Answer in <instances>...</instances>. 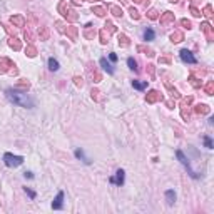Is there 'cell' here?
<instances>
[{
  "label": "cell",
  "instance_id": "cell-13",
  "mask_svg": "<svg viewBox=\"0 0 214 214\" xmlns=\"http://www.w3.org/2000/svg\"><path fill=\"white\" fill-rule=\"evenodd\" d=\"M171 40H172V42H181V40H182V34H181V32H174V34H171Z\"/></svg>",
  "mask_w": 214,
  "mask_h": 214
},
{
  "label": "cell",
  "instance_id": "cell-19",
  "mask_svg": "<svg viewBox=\"0 0 214 214\" xmlns=\"http://www.w3.org/2000/svg\"><path fill=\"white\" fill-rule=\"evenodd\" d=\"M208 107H206V105H197V107H196V112H197V114H206V112H208Z\"/></svg>",
  "mask_w": 214,
  "mask_h": 214
},
{
  "label": "cell",
  "instance_id": "cell-17",
  "mask_svg": "<svg viewBox=\"0 0 214 214\" xmlns=\"http://www.w3.org/2000/svg\"><path fill=\"white\" fill-rule=\"evenodd\" d=\"M119 45H122V47L129 45V40H127V37H126V35H119Z\"/></svg>",
  "mask_w": 214,
  "mask_h": 214
},
{
  "label": "cell",
  "instance_id": "cell-20",
  "mask_svg": "<svg viewBox=\"0 0 214 214\" xmlns=\"http://www.w3.org/2000/svg\"><path fill=\"white\" fill-rule=\"evenodd\" d=\"M204 144H206V147H208V149H212V141H211L209 135H204Z\"/></svg>",
  "mask_w": 214,
  "mask_h": 214
},
{
  "label": "cell",
  "instance_id": "cell-12",
  "mask_svg": "<svg viewBox=\"0 0 214 214\" xmlns=\"http://www.w3.org/2000/svg\"><path fill=\"white\" fill-rule=\"evenodd\" d=\"M152 39H154V30H152V28H147V30L144 32V40L149 42V40H152Z\"/></svg>",
  "mask_w": 214,
  "mask_h": 214
},
{
  "label": "cell",
  "instance_id": "cell-32",
  "mask_svg": "<svg viewBox=\"0 0 214 214\" xmlns=\"http://www.w3.org/2000/svg\"><path fill=\"white\" fill-rule=\"evenodd\" d=\"M182 25H184V27H187V28H189V27H191V24H189V22H187V20H182Z\"/></svg>",
  "mask_w": 214,
  "mask_h": 214
},
{
  "label": "cell",
  "instance_id": "cell-2",
  "mask_svg": "<svg viewBox=\"0 0 214 214\" xmlns=\"http://www.w3.org/2000/svg\"><path fill=\"white\" fill-rule=\"evenodd\" d=\"M3 162L9 167H17L24 162V157L22 156H13V154H10V152H7V154L3 156Z\"/></svg>",
  "mask_w": 214,
  "mask_h": 214
},
{
  "label": "cell",
  "instance_id": "cell-31",
  "mask_svg": "<svg viewBox=\"0 0 214 214\" xmlns=\"http://www.w3.org/2000/svg\"><path fill=\"white\" fill-rule=\"evenodd\" d=\"M109 59L112 60V62H116V60H117V55H116V53H110V55H109Z\"/></svg>",
  "mask_w": 214,
  "mask_h": 214
},
{
  "label": "cell",
  "instance_id": "cell-30",
  "mask_svg": "<svg viewBox=\"0 0 214 214\" xmlns=\"http://www.w3.org/2000/svg\"><path fill=\"white\" fill-rule=\"evenodd\" d=\"M191 10H192V15H194V17H199V15H201V13H199V12H197V10H196V9H194V7H192V9H191Z\"/></svg>",
  "mask_w": 214,
  "mask_h": 214
},
{
  "label": "cell",
  "instance_id": "cell-6",
  "mask_svg": "<svg viewBox=\"0 0 214 214\" xmlns=\"http://www.w3.org/2000/svg\"><path fill=\"white\" fill-rule=\"evenodd\" d=\"M62 202H64V192L60 191L59 194H57L55 201L52 202V208H53V209H60V208H62Z\"/></svg>",
  "mask_w": 214,
  "mask_h": 214
},
{
  "label": "cell",
  "instance_id": "cell-9",
  "mask_svg": "<svg viewBox=\"0 0 214 214\" xmlns=\"http://www.w3.org/2000/svg\"><path fill=\"white\" fill-rule=\"evenodd\" d=\"M169 22H174V15L171 12H166L164 17H160V24H169Z\"/></svg>",
  "mask_w": 214,
  "mask_h": 214
},
{
  "label": "cell",
  "instance_id": "cell-33",
  "mask_svg": "<svg viewBox=\"0 0 214 214\" xmlns=\"http://www.w3.org/2000/svg\"><path fill=\"white\" fill-rule=\"evenodd\" d=\"M25 177H28V179H32V177H34V174H32V172H25Z\"/></svg>",
  "mask_w": 214,
  "mask_h": 214
},
{
  "label": "cell",
  "instance_id": "cell-18",
  "mask_svg": "<svg viewBox=\"0 0 214 214\" xmlns=\"http://www.w3.org/2000/svg\"><path fill=\"white\" fill-rule=\"evenodd\" d=\"M127 64H129V69L137 70V64H135V60L132 59V57H129V59H127Z\"/></svg>",
  "mask_w": 214,
  "mask_h": 214
},
{
  "label": "cell",
  "instance_id": "cell-27",
  "mask_svg": "<svg viewBox=\"0 0 214 214\" xmlns=\"http://www.w3.org/2000/svg\"><path fill=\"white\" fill-rule=\"evenodd\" d=\"M131 15H132V19H135V20L139 19V13H137V10H134V9H131Z\"/></svg>",
  "mask_w": 214,
  "mask_h": 214
},
{
  "label": "cell",
  "instance_id": "cell-21",
  "mask_svg": "<svg viewBox=\"0 0 214 214\" xmlns=\"http://www.w3.org/2000/svg\"><path fill=\"white\" fill-rule=\"evenodd\" d=\"M94 12L97 13L99 17H104L105 15V12H104V9H101V7H94Z\"/></svg>",
  "mask_w": 214,
  "mask_h": 214
},
{
  "label": "cell",
  "instance_id": "cell-5",
  "mask_svg": "<svg viewBox=\"0 0 214 214\" xmlns=\"http://www.w3.org/2000/svg\"><path fill=\"white\" fill-rule=\"evenodd\" d=\"M110 182L112 184H117V186H122L124 184V171L119 169L116 172V177H110Z\"/></svg>",
  "mask_w": 214,
  "mask_h": 214
},
{
  "label": "cell",
  "instance_id": "cell-26",
  "mask_svg": "<svg viewBox=\"0 0 214 214\" xmlns=\"http://www.w3.org/2000/svg\"><path fill=\"white\" fill-rule=\"evenodd\" d=\"M10 45H12V47L15 49V50H19V49H20V44H19V42H13V40H10Z\"/></svg>",
  "mask_w": 214,
  "mask_h": 214
},
{
  "label": "cell",
  "instance_id": "cell-15",
  "mask_svg": "<svg viewBox=\"0 0 214 214\" xmlns=\"http://www.w3.org/2000/svg\"><path fill=\"white\" fill-rule=\"evenodd\" d=\"M75 156H77L79 159H84V162H85V164H90V159H87V157H85V156H84V152H82L80 149H77V151H75Z\"/></svg>",
  "mask_w": 214,
  "mask_h": 214
},
{
  "label": "cell",
  "instance_id": "cell-1",
  "mask_svg": "<svg viewBox=\"0 0 214 214\" xmlns=\"http://www.w3.org/2000/svg\"><path fill=\"white\" fill-rule=\"evenodd\" d=\"M5 95L10 102H13V104H17L20 107H28V109H32V107L35 105V102L30 99V95H28L27 92H22L20 89H7Z\"/></svg>",
  "mask_w": 214,
  "mask_h": 214
},
{
  "label": "cell",
  "instance_id": "cell-3",
  "mask_svg": "<svg viewBox=\"0 0 214 214\" xmlns=\"http://www.w3.org/2000/svg\"><path fill=\"white\" fill-rule=\"evenodd\" d=\"M176 154H177V159L181 160V164H182V166H184V167H186V169L189 171V174H191V177H194V179H197V177H199V174H197V172H194V171L191 169V164H189L187 157H186V156L182 154V151H177Z\"/></svg>",
  "mask_w": 214,
  "mask_h": 214
},
{
  "label": "cell",
  "instance_id": "cell-7",
  "mask_svg": "<svg viewBox=\"0 0 214 214\" xmlns=\"http://www.w3.org/2000/svg\"><path fill=\"white\" fill-rule=\"evenodd\" d=\"M157 99H160V94L157 90H151V94L147 95V102H149V104H152V102H156Z\"/></svg>",
  "mask_w": 214,
  "mask_h": 214
},
{
  "label": "cell",
  "instance_id": "cell-25",
  "mask_svg": "<svg viewBox=\"0 0 214 214\" xmlns=\"http://www.w3.org/2000/svg\"><path fill=\"white\" fill-rule=\"evenodd\" d=\"M27 53H28V57H34L35 55V49L34 47H28L27 49Z\"/></svg>",
  "mask_w": 214,
  "mask_h": 214
},
{
  "label": "cell",
  "instance_id": "cell-22",
  "mask_svg": "<svg viewBox=\"0 0 214 214\" xmlns=\"http://www.w3.org/2000/svg\"><path fill=\"white\" fill-rule=\"evenodd\" d=\"M112 12H114V15H116V17H120V15H122V10H120L119 7H112Z\"/></svg>",
  "mask_w": 214,
  "mask_h": 214
},
{
  "label": "cell",
  "instance_id": "cell-11",
  "mask_svg": "<svg viewBox=\"0 0 214 214\" xmlns=\"http://www.w3.org/2000/svg\"><path fill=\"white\" fill-rule=\"evenodd\" d=\"M49 69H50L52 72H57V70H59V62H57L55 59H49Z\"/></svg>",
  "mask_w": 214,
  "mask_h": 214
},
{
  "label": "cell",
  "instance_id": "cell-14",
  "mask_svg": "<svg viewBox=\"0 0 214 214\" xmlns=\"http://www.w3.org/2000/svg\"><path fill=\"white\" fill-rule=\"evenodd\" d=\"M132 85L135 89H139V90H142V89L147 87V82H137V80H132Z\"/></svg>",
  "mask_w": 214,
  "mask_h": 214
},
{
  "label": "cell",
  "instance_id": "cell-23",
  "mask_svg": "<svg viewBox=\"0 0 214 214\" xmlns=\"http://www.w3.org/2000/svg\"><path fill=\"white\" fill-rule=\"evenodd\" d=\"M202 30H204L208 35H211V25H209V24H202Z\"/></svg>",
  "mask_w": 214,
  "mask_h": 214
},
{
  "label": "cell",
  "instance_id": "cell-29",
  "mask_svg": "<svg viewBox=\"0 0 214 214\" xmlns=\"http://www.w3.org/2000/svg\"><path fill=\"white\" fill-rule=\"evenodd\" d=\"M149 17H151V19H156V17H157V12H156V10H151V12H149Z\"/></svg>",
  "mask_w": 214,
  "mask_h": 214
},
{
  "label": "cell",
  "instance_id": "cell-8",
  "mask_svg": "<svg viewBox=\"0 0 214 214\" xmlns=\"http://www.w3.org/2000/svg\"><path fill=\"white\" fill-rule=\"evenodd\" d=\"M166 199H167V204H169V206L174 204V201H176V194H174L172 189H169V191L166 192Z\"/></svg>",
  "mask_w": 214,
  "mask_h": 214
},
{
  "label": "cell",
  "instance_id": "cell-4",
  "mask_svg": "<svg viewBox=\"0 0 214 214\" xmlns=\"http://www.w3.org/2000/svg\"><path fill=\"white\" fill-rule=\"evenodd\" d=\"M181 59L187 64H196V57L192 55V52L187 50V49H182V50H181Z\"/></svg>",
  "mask_w": 214,
  "mask_h": 214
},
{
  "label": "cell",
  "instance_id": "cell-28",
  "mask_svg": "<svg viewBox=\"0 0 214 214\" xmlns=\"http://www.w3.org/2000/svg\"><path fill=\"white\" fill-rule=\"evenodd\" d=\"M25 192H27V194H28V196H30V197H32V199H34V197H35V192H34V191H32V189H28V187H25Z\"/></svg>",
  "mask_w": 214,
  "mask_h": 214
},
{
  "label": "cell",
  "instance_id": "cell-10",
  "mask_svg": "<svg viewBox=\"0 0 214 214\" xmlns=\"http://www.w3.org/2000/svg\"><path fill=\"white\" fill-rule=\"evenodd\" d=\"M101 65L104 67V70H107V72H109V74H114V67L110 65V64L107 62L105 59H101Z\"/></svg>",
  "mask_w": 214,
  "mask_h": 214
},
{
  "label": "cell",
  "instance_id": "cell-24",
  "mask_svg": "<svg viewBox=\"0 0 214 214\" xmlns=\"http://www.w3.org/2000/svg\"><path fill=\"white\" fill-rule=\"evenodd\" d=\"M206 92H208V94H209V95H211V94H212V82H209V84H208V85H206Z\"/></svg>",
  "mask_w": 214,
  "mask_h": 214
},
{
  "label": "cell",
  "instance_id": "cell-34",
  "mask_svg": "<svg viewBox=\"0 0 214 214\" xmlns=\"http://www.w3.org/2000/svg\"><path fill=\"white\" fill-rule=\"evenodd\" d=\"M134 2H142V0H134Z\"/></svg>",
  "mask_w": 214,
  "mask_h": 214
},
{
  "label": "cell",
  "instance_id": "cell-16",
  "mask_svg": "<svg viewBox=\"0 0 214 214\" xmlns=\"http://www.w3.org/2000/svg\"><path fill=\"white\" fill-rule=\"evenodd\" d=\"M12 24H17L19 27H24V17H12Z\"/></svg>",
  "mask_w": 214,
  "mask_h": 214
}]
</instances>
